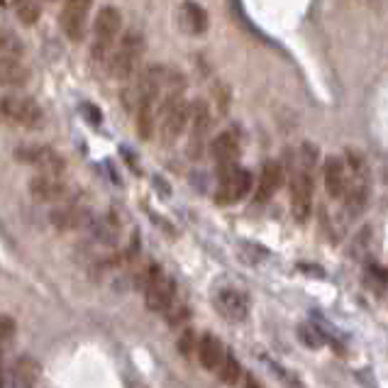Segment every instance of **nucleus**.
<instances>
[{
  "label": "nucleus",
  "instance_id": "f257e3e1",
  "mask_svg": "<svg viewBox=\"0 0 388 388\" xmlns=\"http://www.w3.org/2000/svg\"><path fill=\"white\" fill-rule=\"evenodd\" d=\"M166 93L159 103V127L161 145H174L191 122V103L186 100V81L181 73H166Z\"/></svg>",
  "mask_w": 388,
  "mask_h": 388
},
{
  "label": "nucleus",
  "instance_id": "f03ea898",
  "mask_svg": "<svg viewBox=\"0 0 388 388\" xmlns=\"http://www.w3.org/2000/svg\"><path fill=\"white\" fill-rule=\"evenodd\" d=\"M120 27H122V15H120L118 8L105 6L98 10L93 22V49H91V57L98 64H108L110 57L115 52V39L120 35Z\"/></svg>",
  "mask_w": 388,
  "mask_h": 388
},
{
  "label": "nucleus",
  "instance_id": "7ed1b4c3",
  "mask_svg": "<svg viewBox=\"0 0 388 388\" xmlns=\"http://www.w3.org/2000/svg\"><path fill=\"white\" fill-rule=\"evenodd\" d=\"M347 193H344V210L349 215H359L369 201V166L364 156L354 149H347Z\"/></svg>",
  "mask_w": 388,
  "mask_h": 388
},
{
  "label": "nucleus",
  "instance_id": "20e7f679",
  "mask_svg": "<svg viewBox=\"0 0 388 388\" xmlns=\"http://www.w3.org/2000/svg\"><path fill=\"white\" fill-rule=\"evenodd\" d=\"M142 52H145V39H142L140 32L129 30L122 35V39H120V44L115 47L113 57H110L108 62V71L113 78H118V81H127L132 73H135L137 64H140L142 59Z\"/></svg>",
  "mask_w": 388,
  "mask_h": 388
},
{
  "label": "nucleus",
  "instance_id": "39448f33",
  "mask_svg": "<svg viewBox=\"0 0 388 388\" xmlns=\"http://www.w3.org/2000/svg\"><path fill=\"white\" fill-rule=\"evenodd\" d=\"M252 174L242 166H228L220 169L218 176V188H215V203L218 205H232L239 203L242 198H247V193L252 191Z\"/></svg>",
  "mask_w": 388,
  "mask_h": 388
},
{
  "label": "nucleus",
  "instance_id": "423d86ee",
  "mask_svg": "<svg viewBox=\"0 0 388 388\" xmlns=\"http://www.w3.org/2000/svg\"><path fill=\"white\" fill-rule=\"evenodd\" d=\"M210 127H212V113H210V108H207L205 100H196V103H191V122H188L186 151L193 161L201 159L203 151H205Z\"/></svg>",
  "mask_w": 388,
  "mask_h": 388
},
{
  "label": "nucleus",
  "instance_id": "0eeeda50",
  "mask_svg": "<svg viewBox=\"0 0 388 388\" xmlns=\"http://www.w3.org/2000/svg\"><path fill=\"white\" fill-rule=\"evenodd\" d=\"M0 115L12 124L35 129L41 124V108L27 95H6L0 100Z\"/></svg>",
  "mask_w": 388,
  "mask_h": 388
},
{
  "label": "nucleus",
  "instance_id": "6e6552de",
  "mask_svg": "<svg viewBox=\"0 0 388 388\" xmlns=\"http://www.w3.org/2000/svg\"><path fill=\"white\" fill-rule=\"evenodd\" d=\"M290 212L295 223H308L313 212V171L298 169L290 176Z\"/></svg>",
  "mask_w": 388,
  "mask_h": 388
},
{
  "label": "nucleus",
  "instance_id": "1a4fd4ad",
  "mask_svg": "<svg viewBox=\"0 0 388 388\" xmlns=\"http://www.w3.org/2000/svg\"><path fill=\"white\" fill-rule=\"evenodd\" d=\"M91 0H64L62 10V30L71 41H81L89 25Z\"/></svg>",
  "mask_w": 388,
  "mask_h": 388
},
{
  "label": "nucleus",
  "instance_id": "9d476101",
  "mask_svg": "<svg viewBox=\"0 0 388 388\" xmlns=\"http://www.w3.org/2000/svg\"><path fill=\"white\" fill-rule=\"evenodd\" d=\"M15 156L20 161H25V164L37 166L47 176L62 178L64 174V159L54 149H49V147H22V149L15 151Z\"/></svg>",
  "mask_w": 388,
  "mask_h": 388
},
{
  "label": "nucleus",
  "instance_id": "9b49d317",
  "mask_svg": "<svg viewBox=\"0 0 388 388\" xmlns=\"http://www.w3.org/2000/svg\"><path fill=\"white\" fill-rule=\"evenodd\" d=\"M174 300H176V284H174L171 276H166L164 271H161V274L149 284V288L145 290L147 308L154 313H164L174 306Z\"/></svg>",
  "mask_w": 388,
  "mask_h": 388
},
{
  "label": "nucleus",
  "instance_id": "f8f14e48",
  "mask_svg": "<svg viewBox=\"0 0 388 388\" xmlns=\"http://www.w3.org/2000/svg\"><path fill=\"white\" fill-rule=\"evenodd\" d=\"M207 149H210V156L218 169H228V166H234L239 156V137L234 135L232 129H225L210 142Z\"/></svg>",
  "mask_w": 388,
  "mask_h": 388
},
{
  "label": "nucleus",
  "instance_id": "ddd939ff",
  "mask_svg": "<svg viewBox=\"0 0 388 388\" xmlns=\"http://www.w3.org/2000/svg\"><path fill=\"white\" fill-rule=\"evenodd\" d=\"M215 306H218L220 315H223L225 320H230V322H242L244 317L249 315L247 295L239 293V290H234V288L220 290L218 298H215Z\"/></svg>",
  "mask_w": 388,
  "mask_h": 388
},
{
  "label": "nucleus",
  "instance_id": "4468645a",
  "mask_svg": "<svg viewBox=\"0 0 388 388\" xmlns=\"http://www.w3.org/2000/svg\"><path fill=\"white\" fill-rule=\"evenodd\" d=\"M322 176H325V188L330 198H344L347 193V164L340 156H327L325 166H322Z\"/></svg>",
  "mask_w": 388,
  "mask_h": 388
},
{
  "label": "nucleus",
  "instance_id": "2eb2a0df",
  "mask_svg": "<svg viewBox=\"0 0 388 388\" xmlns=\"http://www.w3.org/2000/svg\"><path fill=\"white\" fill-rule=\"evenodd\" d=\"M281 183H284V169H281V164L279 161H266V164L261 166V174H259L254 198H257L259 203H266L276 191H279Z\"/></svg>",
  "mask_w": 388,
  "mask_h": 388
},
{
  "label": "nucleus",
  "instance_id": "dca6fc26",
  "mask_svg": "<svg viewBox=\"0 0 388 388\" xmlns=\"http://www.w3.org/2000/svg\"><path fill=\"white\" fill-rule=\"evenodd\" d=\"M30 193L37 198V201L52 203V201H62L66 196V186L59 176H47V174H39L30 181Z\"/></svg>",
  "mask_w": 388,
  "mask_h": 388
},
{
  "label": "nucleus",
  "instance_id": "f3484780",
  "mask_svg": "<svg viewBox=\"0 0 388 388\" xmlns=\"http://www.w3.org/2000/svg\"><path fill=\"white\" fill-rule=\"evenodd\" d=\"M225 357H228V352H225L223 342L215 340L212 335H205L198 342V362H201L203 369H207V371H218V369L223 367Z\"/></svg>",
  "mask_w": 388,
  "mask_h": 388
},
{
  "label": "nucleus",
  "instance_id": "a211bd4d",
  "mask_svg": "<svg viewBox=\"0 0 388 388\" xmlns=\"http://www.w3.org/2000/svg\"><path fill=\"white\" fill-rule=\"evenodd\" d=\"M30 81V68L15 57H0V86L20 89Z\"/></svg>",
  "mask_w": 388,
  "mask_h": 388
},
{
  "label": "nucleus",
  "instance_id": "6ab92c4d",
  "mask_svg": "<svg viewBox=\"0 0 388 388\" xmlns=\"http://www.w3.org/2000/svg\"><path fill=\"white\" fill-rule=\"evenodd\" d=\"M39 378V364L30 357H22L12 367V388H35Z\"/></svg>",
  "mask_w": 388,
  "mask_h": 388
},
{
  "label": "nucleus",
  "instance_id": "aec40b11",
  "mask_svg": "<svg viewBox=\"0 0 388 388\" xmlns=\"http://www.w3.org/2000/svg\"><path fill=\"white\" fill-rule=\"evenodd\" d=\"M181 20L186 25V30L193 32V35H203L207 30V12L198 3H193V0H186L181 6Z\"/></svg>",
  "mask_w": 388,
  "mask_h": 388
},
{
  "label": "nucleus",
  "instance_id": "412c9836",
  "mask_svg": "<svg viewBox=\"0 0 388 388\" xmlns=\"http://www.w3.org/2000/svg\"><path fill=\"white\" fill-rule=\"evenodd\" d=\"M86 223V210L78 205H64L52 212V225L59 230H76Z\"/></svg>",
  "mask_w": 388,
  "mask_h": 388
},
{
  "label": "nucleus",
  "instance_id": "4be33fe9",
  "mask_svg": "<svg viewBox=\"0 0 388 388\" xmlns=\"http://www.w3.org/2000/svg\"><path fill=\"white\" fill-rule=\"evenodd\" d=\"M218 376H220V381L223 383H228V386H234V383L242 378V369H239V364H237V359L234 357H225V362H223V367L218 369Z\"/></svg>",
  "mask_w": 388,
  "mask_h": 388
},
{
  "label": "nucleus",
  "instance_id": "5701e85b",
  "mask_svg": "<svg viewBox=\"0 0 388 388\" xmlns=\"http://www.w3.org/2000/svg\"><path fill=\"white\" fill-rule=\"evenodd\" d=\"M17 17H20L25 25H35L39 20V6L35 0H20L17 3Z\"/></svg>",
  "mask_w": 388,
  "mask_h": 388
},
{
  "label": "nucleus",
  "instance_id": "b1692460",
  "mask_svg": "<svg viewBox=\"0 0 388 388\" xmlns=\"http://www.w3.org/2000/svg\"><path fill=\"white\" fill-rule=\"evenodd\" d=\"M178 352H181L183 357H191L193 352H198L196 332H193V330H183V335L178 337Z\"/></svg>",
  "mask_w": 388,
  "mask_h": 388
},
{
  "label": "nucleus",
  "instance_id": "393cba45",
  "mask_svg": "<svg viewBox=\"0 0 388 388\" xmlns=\"http://www.w3.org/2000/svg\"><path fill=\"white\" fill-rule=\"evenodd\" d=\"M15 335V322H12L10 315H0V347L6 349V344L12 340Z\"/></svg>",
  "mask_w": 388,
  "mask_h": 388
},
{
  "label": "nucleus",
  "instance_id": "a878e982",
  "mask_svg": "<svg viewBox=\"0 0 388 388\" xmlns=\"http://www.w3.org/2000/svg\"><path fill=\"white\" fill-rule=\"evenodd\" d=\"M300 332H303V342H306L308 347H320L322 344V337H320V332L317 330H313V327H308V325H303L300 327Z\"/></svg>",
  "mask_w": 388,
  "mask_h": 388
},
{
  "label": "nucleus",
  "instance_id": "bb28decb",
  "mask_svg": "<svg viewBox=\"0 0 388 388\" xmlns=\"http://www.w3.org/2000/svg\"><path fill=\"white\" fill-rule=\"evenodd\" d=\"M188 315V311L183 306H171L169 308V322L171 325H178V322H183Z\"/></svg>",
  "mask_w": 388,
  "mask_h": 388
},
{
  "label": "nucleus",
  "instance_id": "cd10ccee",
  "mask_svg": "<svg viewBox=\"0 0 388 388\" xmlns=\"http://www.w3.org/2000/svg\"><path fill=\"white\" fill-rule=\"evenodd\" d=\"M12 47V39H10V35H8L3 27H0V52H8V49Z\"/></svg>",
  "mask_w": 388,
  "mask_h": 388
},
{
  "label": "nucleus",
  "instance_id": "c85d7f7f",
  "mask_svg": "<svg viewBox=\"0 0 388 388\" xmlns=\"http://www.w3.org/2000/svg\"><path fill=\"white\" fill-rule=\"evenodd\" d=\"M3 378H6V371H3V347H0V388H3Z\"/></svg>",
  "mask_w": 388,
  "mask_h": 388
},
{
  "label": "nucleus",
  "instance_id": "c756f323",
  "mask_svg": "<svg viewBox=\"0 0 388 388\" xmlns=\"http://www.w3.org/2000/svg\"><path fill=\"white\" fill-rule=\"evenodd\" d=\"M12 3H20V0H0V8H6V6H12Z\"/></svg>",
  "mask_w": 388,
  "mask_h": 388
}]
</instances>
